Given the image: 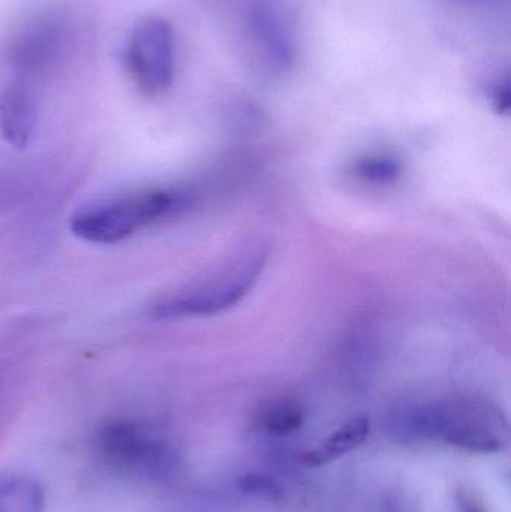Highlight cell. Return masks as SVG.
<instances>
[{
	"mask_svg": "<svg viewBox=\"0 0 511 512\" xmlns=\"http://www.w3.org/2000/svg\"><path fill=\"white\" fill-rule=\"evenodd\" d=\"M387 432L402 444H444L470 454L503 453L510 444L506 412L476 394L396 406Z\"/></svg>",
	"mask_w": 511,
	"mask_h": 512,
	"instance_id": "6da1fadb",
	"label": "cell"
},
{
	"mask_svg": "<svg viewBox=\"0 0 511 512\" xmlns=\"http://www.w3.org/2000/svg\"><path fill=\"white\" fill-rule=\"evenodd\" d=\"M243 489L249 490L251 493H257V495L261 493V495L270 496V498H273L275 493H278L275 484L263 477L243 478Z\"/></svg>",
	"mask_w": 511,
	"mask_h": 512,
	"instance_id": "4fadbf2b",
	"label": "cell"
},
{
	"mask_svg": "<svg viewBox=\"0 0 511 512\" xmlns=\"http://www.w3.org/2000/svg\"><path fill=\"white\" fill-rule=\"evenodd\" d=\"M305 409L294 399H279L261 409L257 426L272 438H287L302 429Z\"/></svg>",
	"mask_w": 511,
	"mask_h": 512,
	"instance_id": "30bf717a",
	"label": "cell"
},
{
	"mask_svg": "<svg viewBox=\"0 0 511 512\" xmlns=\"http://www.w3.org/2000/svg\"><path fill=\"white\" fill-rule=\"evenodd\" d=\"M44 490L26 475L0 478V512L44 511Z\"/></svg>",
	"mask_w": 511,
	"mask_h": 512,
	"instance_id": "9c48e42d",
	"label": "cell"
},
{
	"mask_svg": "<svg viewBox=\"0 0 511 512\" xmlns=\"http://www.w3.org/2000/svg\"><path fill=\"white\" fill-rule=\"evenodd\" d=\"M467 2L482 3V5H486V3L492 2V0H467Z\"/></svg>",
	"mask_w": 511,
	"mask_h": 512,
	"instance_id": "9a60e30c",
	"label": "cell"
},
{
	"mask_svg": "<svg viewBox=\"0 0 511 512\" xmlns=\"http://www.w3.org/2000/svg\"><path fill=\"white\" fill-rule=\"evenodd\" d=\"M126 68L144 95L167 92L176 74V36L161 17H147L132 29L126 44Z\"/></svg>",
	"mask_w": 511,
	"mask_h": 512,
	"instance_id": "8992f818",
	"label": "cell"
},
{
	"mask_svg": "<svg viewBox=\"0 0 511 512\" xmlns=\"http://www.w3.org/2000/svg\"><path fill=\"white\" fill-rule=\"evenodd\" d=\"M267 261L269 249L257 246L212 279L162 298L153 304L152 315L158 319H180L224 312L249 294Z\"/></svg>",
	"mask_w": 511,
	"mask_h": 512,
	"instance_id": "277c9868",
	"label": "cell"
},
{
	"mask_svg": "<svg viewBox=\"0 0 511 512\" xmlns=\"http://www.w3.org/2000/svg\"><path fill=\"white\" fill-rule=\"evenodd\" d=\"M354 173L360 180L372 185H390L401 176L402 167L398 159L389 155H368L354 165Z\"/></svg>",
	"mask_w": 511,
	"mask_h": 512,
	"instance_id": "8fae6325",
	"label": "cell"
},
{
	"mask_svg": "<svg viewBox=\"0 0 511 512\" xmlns=\"http://www.w3.org/2000/svg\"><path fill=\"white\" fill-rule=\"evenodd\" d=\"M186 197L173 189H146L93 204L75 213L71 231L93 245H114L168 218L183 207Z\"/></svg>",
	"mask_w": 511,
	"mask_h": 512,
	"instance_id": "3957f363",
	"label": "cell"
},
{
	"mask_svg": "<svg viewBox=\"0 0 511 512\" xmlns=\"http://www.w3.org/2000/svg\"><path fill=\"white\" fill-rule=\"evenodd\" d=\"M371 433V420L368 415H357L342 424L335 432L330 433L318 447L303 454L305 465L318 468L329 465L353 453L368 441Z\"/></svg>",
	"mask_w": 511,
	"mask_h": 512,
	"instance_id": "52a82bcc",
	"label": "cell"
},
{
	"mask_svg": "<svg viewBox=\"0 0 511 512\" xmlns=\"http://www.w3.org/2000/svg\"><path fill=\"white\" fill-rule=\"evenodd\" d=\"M35 125L33 102L24 87L11 86L0 95V131L14 146H24Z\"/></svg>",
	"mask_w": 511,
	"mask_h": 512,
	"instance_id": "ba28073f",
	"label": "cell"
},
{
	"mask_svg": "<svg viewBox=\"0 0 511 512\" xmlns=\"http://www.w3.org/2000/svg\"><path fill=\"white\" fill-rule=\"evenodd\" d=\"M492 105L498 114H507L511 105V89L509 75L497 81L491 90Z\"/></svg>",
	"mask_w": 511,
	"mask_h": 512,
	"instance_id": "7c38bea8",
	"label": "cell"
},
{
	"mask_svg": "<svg viewBox=\"0 0 511 512\" xmlns=\"http://www.w3.org/2000/svg\"><path fill=\"white\" fill-rule=\"evenodd\" d=\"M456 504H458L459 512H488L480 504L479 499L473 493L467 492V490H459L456 493Z\"/></svg>",
	"mask_w": 511,
	"mask_h": 512,
	"instance_id": "5bb4252c",
	"label": "cell"
},
{
	"mask_svg": "<svg viewBox=\"0 0 511 512\" xmlns=\"http://www.w3.org/2000/svg\"><path fill=\"white\" fill-rule=\"evenodd\" d=\"M240 32L249 57L269 74H284L297 56L287 17L276 0H240Z\"/></svg>",
	"mask_w": 511,
	"mask_h": 512,
	"instance_id": "5b68a950",
	"label": "cell"
},
{
	"mask_svg": "<svg viewBox=\"0 0 511 512\" xmlns=\"http://www.w3.org/2000/svg\"><path fill=\"white\" fill-rule=\"evenodd\" d=\"M99 462L120 478L138 483L167 480L179 465V450L165 427L143 418H116L93 436Z\"/></svg>",
	"mask_w": 511,
	"mask_h": 512,
	"instance_id": "7a4b0ae2",
	"label": "cell"
}]
</instances>
